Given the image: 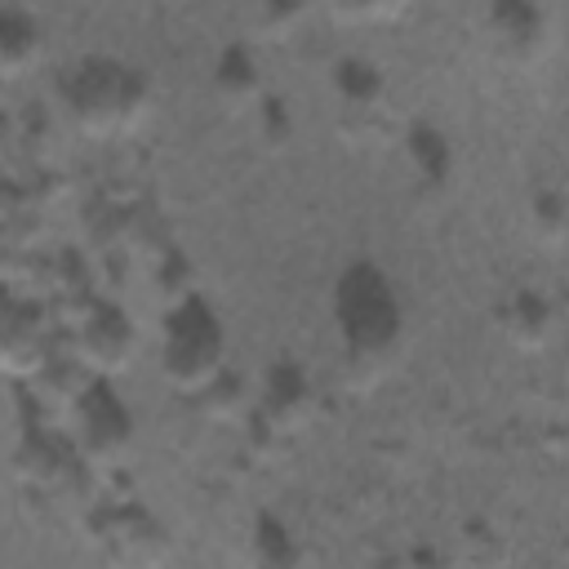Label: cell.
Here are the masks:
<instances>
[{"label":"cell","instance_id":"6da1fadb","mask_svg":"<svg viewBox=\"0 0 569 569\" xmlns=\"http://www.w3.org/2000/svg\"><path fill=\"white\" fill-rule=\"evenodd\" d=\"M218 351H222V338H218L213 316L200 302H187L173 316L169 342H164V369H169V378L182 382V387H204L218 373Z\"/></svg>","mask_w":569,"mask_h":569},{"label":"cell","instance_id":"7a4b0ae2","mask_svg":"<svg viewBox=\"0 0 569 569\" xmlns=\"http://www.w3.org/2000/svg\"><path fill=\"white\" fill-rule=\"evenodd\" d=\"M142 111V89L138 80H129L116 67H102L93 76H84V89L76 98V116L89 129H120L129 116Z\"/></svg>","mask_w":569,"mask_h":569},{"label":"cell","instance_id":"3957f363","mask_svg":"<svg viewBox=\"0 0 569 569\" xmlns=\"http://www.w3.org/2000/svg\"><path fill=\"white\" fill-rule=\"evenodd\" d=\"M213 89L227 107H253L258 93H262V76H258V62L249 49H227L218 71H213Z\"/></svg>","mask_w":569,"mask_h":569},{"label":"cell","instance_id":"277c9868","mask_svg":"<svg viewBox=\"0 0 569 569\" xmlns=\"http://www.w3.org/2000/svg\"><path fill=\"white\" fill-rule=\"evenodd\" d=\"M538 36H542V18L529 0H493V40L507 53H516V49L529 53L538 44Z\"/></svg>","mask_w":569,"mask_h":569},{"label":"cell","instance_id":"5b68a950","mask_svg":"<svg viewBox=\"0 0 569 569\" xmlns=\"http://www.w3.org/2000/svg\"><path fill=\"white\" fill-rule=\"evenodd\" d=\"M129 347H133V329L124 325L120 311H98V316L89 320V329H84V351H89L93 360H107L102 351H111V360L120 365V360L129 356Z\"/></svg>","mask_w":569,"mask_h":569},{"label":"cell","instance_id":"8992f818","mask_svg":"<svg viewBox=\"0 0 569 569\" xmlns=\"http://www.w3.org/2000/svg\"><path fill=\"white\" fill-rule=\"evenodd\" d=\"M31 53H36V27L22 22L18 13H9L4 18V67H9V76H18Z\"/></svg>","mask_w":569,"mask_h":569},{"label":"cell","instance_id":"52a82bcc","mask_svg":"<svg viewBox=\"0 0 569 569\" xmlns=\"http://www.w3.org/2000/svg\"><path fill=\"white\" fill-rule=\"evenodd\" d=\"M307 13V0H258V27L276 40V36H289Z\"/></svg>","mask_w":569,"mask_h":569}]
</instances>
